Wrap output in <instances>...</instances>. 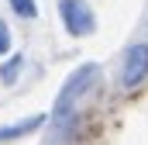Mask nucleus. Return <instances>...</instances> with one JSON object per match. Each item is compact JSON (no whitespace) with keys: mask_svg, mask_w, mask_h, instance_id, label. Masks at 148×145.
Masks as SVG:
<instances>
[{"mask_svg":"<svg viewBox=\"0 0 148 145\" xmlns=\"http://www.w3.org/2000/svg\"><path fill=\"white\" fill-rule=\"evenodd\" d=\"M59 17H62V28L73 38H86L97 31V14L83 0H59Z\"/></svg>","mask_w":148,"mask_h":145,"instance_id":"obj_2","label":"nucleus"},{"mask_svg":"<svg viewBox=\"0 0 148 145\" xmlns=\"http://www.w3.org/2000/svg\"><path fill=\"white\" fill-rule=\"evenodd\" d=\"M21 69H24V55H21V52H14V55H10V59H7V62L0 66V79H3L7 86H10V83H17Z\"/></svg>","mask_w":148,"mask_h":145,"instance_id":"obj_5","label":"nucleus"},{"mask_svg":"<svg viewBox=\"0 0 148 145\" xmlns=\"http://www.w3.org/2000/svg\"><path fill=\"white\" fill-rule=\"evenodd\" d=\"M10 3V10L17 14V17H24V21H35L38 17V0H7Z\"/></svg>","mask_w":148,"mask_h":145,"instance_id":"obj_6","label":"nucleus"},{"mask_svg":"<svg viewBox=\"0 0 148 145\" xmlns=\"http://www.w3.org/2000/svg\"><path fill=\"white\" fill-rule=\"evenodd\" d=\"M45 121H48V114H31V117H21L14 124H0V142H17L24 135H35Z\"/></svg>","mask_w":148,"mask_h":145,"instance_id":"obj_4","label":"nucleus"},{"mask_svg":"<svg viewBox=\"0 0 148 145\" xmlns=\"http://www.w3.org/2000/svg\"><path fill=\"white\" fill-rule=\"evenodd\" d=\"M10 52V31H7V24L0 21V55H7Z\"/></svg>","mask_w":148,"mask_h":145,"instance_id":"obj_7","label":"nucleus"},{"mask_svg":"<svg viewBox=\"0 0 148 145\" xmlns=\"http://www.w3.org/2000/svg\"><path fill=\"white\" fill-rule=\"evenodd\" d=\"M97 76H100V66H97V62H83L79 69L69 72V79L62 83V90H59V97H55V107H52V117H55L59 124L76 114V104L90 93V86L97 83Z\"/></svg>","mask_w":148,"mask_h":145,"instance_id":"obj_1","label":"nucleus"},{"mask_svg":"<svg viewBox=\"0 0 148 145\" xmlns=\"http://www.w3.org/2000/svg\"><path fill=\"white\" fill-rule=\"evenodd\" d=\"M148 79V41H134L121 59V90H138Z\"/></svg>","mask_w":148,"mask_h":145,"instance_id":"obj_3","label":"nucleus"}]
</instances>
